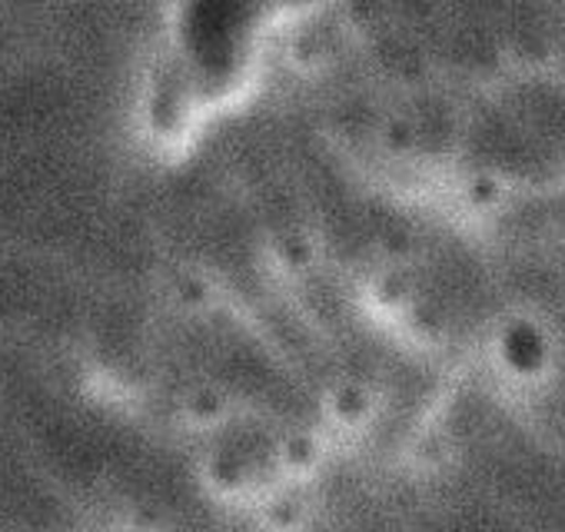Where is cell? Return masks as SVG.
I'll return each mask as SVG.
<instances>
[{"mask_svg":"<svg viewBox=\"0 0 565 532\" xmlns=\"http://www.w3.org/2000/svg\"><path fill=\"white\" fill-rule=\"evenodd\" d=\"M282 4L294 0H190L180 18V57L190 87L200 84L213 94L226 84L239 71L263 14Z\"/></svg>","mask_w":565,"mask_h":532,"instance_id":"obj_1","label":"cell"}]
</instances>
